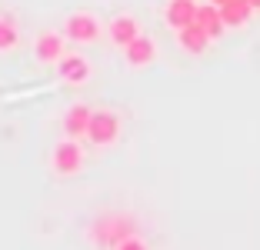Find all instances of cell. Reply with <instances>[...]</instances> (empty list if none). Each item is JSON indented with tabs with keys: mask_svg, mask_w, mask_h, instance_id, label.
<instances>
[{
	"mask_svg": "<svg viewBox=\"0 0 260 250\" xmlns=\"http://www.w3.org/2000/svg\"><path fill=\"white\" fill-rule=\"evenodd\" d=\"M57 74H60L63 83H70V87H80V83L90 80L93 67H90V60H87V57H80V53H63L60 64H57Z\"/></svg>",
	"mask_w": 260,
	"mask_h": 250,
	"instance_id": "277c9868",
	"label": "cell"
},
{
	"mask_svg": "<svg viewBox=\"0 0 260 250\" xmlns=\"http://www.w3.org/2000/svg\"><path fill=\"white\" fill-rule=\"evenodd\" d=\"M20 44V30L10 17H0V53H10L14 47Z\"/></svg>",
	"mask_w": 260,
	"mask_h": 250,
	"instance_id": "5bb4252c",
	"label": "cell"
},
{
	"mask_svg": "<svg viewBox=\"0 0 260 250\" xmlns=\"http://www.w3.org/2000/svg\"><path fill=\"white\" fill-rule=\"evenodd\" d=\"M107 37H110V44H114V47H120V50H123L130 40L140 37V23L134 20L130 14H117L114 20L107 23Z\"/></svg>",
	"mask_w": 260,
	"mask_h": 250,
	"instance_id": "ba28073f",
	"label": "cell"
},
{
	"mask_svg": "<svg viewBox=\"0 0 260 250\" xmlns=\"http://www.w3.org/2000/svg\"><path fill=\"white\" fill-rule=\"evenodd\" d=\"M90 117H93V110L87 104H74L67 110V117H63V134L70 140H84L87 130H90Z\"/></svg>",
	"mask_w": 260,
	"mask_h": 250,
	"instance_id": "9c48e42d",
	"label": "cell"
},
{
	"mask_svg": "<svg viewBox=\"0 0 260 250\" xmlns=\"http://www.w3.org/2000/svg\"><path fill=\"white\" fill-rule=\"evenodd\" d=\"M164 20H167V27L180 30V27H187V23L197 20V4H193V0H167Z\"/></svg>",
	"mask_w": 260,
	"mask_h": 250,
	"instance_id": "30bf717a",
	"label": "cell"
},
{
	"mask_svg": "<svg viewBox=\"0 0 260 250\" xmlns=\"http://www.w3.org/2000/svg\"><path fill=\"white\" fill-rule=\"evenodd\" d=\"M67 53V37L57 30H44L34 44V57L40 64H60V57Z\"/></svg>",
	"mask_w": 260,
	"mask_h": 250,
	"instance_id": "5b68a950",
	"label": "cell"
},
{
	"mask_svg": "<svg viewBox=\"0 0 260 250\" xmlns=\"http://www.w3.org/2000/svg\"><path fill=\"white\" fill-rule=\"evenodd\" d=\"M130 234H134V227H130L127 217H107L104 224H97V227H93V240L104 243V247H110V250H114L120 240H127Z\"/></svg>",
	"mask_w": 260,
	"mask_h": 250,
	"instance_id": "8992f818",
	"label": "cell"
},
{
	"mask_svg": "<svg viewBox=\"0 0 260 250\" xmlns=\"http://www.w3.org/2000/svg\"><path fill=\"white\" fill-rule=\"evenodd\" d=\"M100 20L93 14H87V10H74V14H67V20H63V37L74 40V44H93V40L100 37Z\"/></svg>",
	"mask_w": 260,
	"mask_h": 250,
	"instance_id": "6da1fadb",
	"label": "cell"
},
{
	"mask_svg": "<svg viewBox=\"0 0 260 250\" xmlns=\"http://www.w3.org/2000/svg\"><path fill=\"white\" fill-rule=\"evenodd\" d=\"M123 60H127V67H134V70L150 67V64L157 60V44H153V37L140 34L137 40H130V44L123 47Z\"/></svg>",
	"mask_w": 260,
	"mask_h": 250,
	"instance_id": "52a82bcc",
	"label": "cell"
},
{
	"mask_svg": "<svg viewBox=\"0 0 260 250\" xmlns=\"http://www.w3.org/2000/svg\"><path fill=\"white\" fill-rule=\"evenodd\" d=\"M117 137H120V117L114 110H93L87 140L93 147H110V144H117Z\"/></svg>",
	"mask_w": 260,
	"mask_h": 250,
	"instance_id": "7a4b0ae2",
	"label": "cell"
},
{
	"mask_svg": "<svg viewBox=\"0 0 260 250\" xmlns=\"http://www.w3.org/2000/svg\"><path fill=\"white\" fill-rule=\"evenodd\" d=\"M220 14H223V23H227V27H247L253 7H250V0H234V4L220 7Z\"/></svg>",
	"mask_w": 260,
	"mask_h": 250,
	"instance_id": "4fadbf2b",
	"label": "cell"
},
{
	"mask_svg": "<svg viewBox=\"0 0 260 250\" xmlns=\"http://www.w3.org/2000/svg\"><path fill=\"white\" fill-rule=\"evenodd\" d=\"M50 167H54L57 177H74L80 167H84V150H80V144L77 140H60V144L54 147V153H50Z\"/></svg>",
	"mask_w": 260,
	"mask_h": 250,
	"instance_id": "3957f363",
	"label": "cell"
},
{
	"mask_svg": "<svg viewBox=\"0 0 260 250\" xmlns=\"http://www.w3.org/2000/svg\"><path fill=\"white\" fill-rule=\"evenodd\" d=\"M197 23L204 27L207 34H210V40L223 37V30H227V23H223V14L217 4H204V7H197Z\"/></svg>",
	"mask_w": 260,
	"mask_h": 250,
	"instance_id": "7c38bea8",
	"label": "cell"
},
{
	"mask_svg": "<svg viewBox=\"0 0 260 250\" xmlns=\"http://www.w3.org/2000/svg\"><path fill=\"white\" fill-rule=\"evenodd\" d=\"M177 44H180V50H184V53H204L207 44H210V34L193 20V23H187V27L177 30Z\"/></svg>",
	"mask_w": 260,
	"mask_h": 250,
	"instance_id": "8fae6325",
	"label": "cell"
},
{
	"mask_svg": "<svg viewBox=\"0 0 260 250\" xmlns=\"http://www.w3.org/2000/svg\"><path fill=\"white\" fill-rule=\"evenodd\" d=\"M114 250H150V247H147V240H140V237H134V234H130L127 240H120Z\"/></svg>",
	"mask_w": 260,
	"mask_h": 250,
	"instance_id": "9a60e30c",
	"label": "cell"
},
{
	"mask_svg": "<svg viewBox=\"0 0 260 250\" xmlns=\"http://www.w3.org/2000/svg\"><path fill=\"white\" fill-rule=\"evenodd\" d=\"M210 4H217V7H227V4H234V0H210Z\"/></svg>",
	"mask_w": 260,
	"mask_h": 250,
	"instance_id": "2e32d148",
	"label": "cell"
},
{
	"mask_svg": "<svg viewBox=\"0 0 260 250\" xmlns=\"http://www.w3.org/2000/svg\"><path fill=\"white\" fill-rule=\"evenodd\" d=\"M250 7H253V10H260V0H250Z\"/></svg>",
	"mask_w": 260,
	"mask_h": 250,
	"instance_id": "e0dca14e",
	"label": "cell"
}]
</instances>
